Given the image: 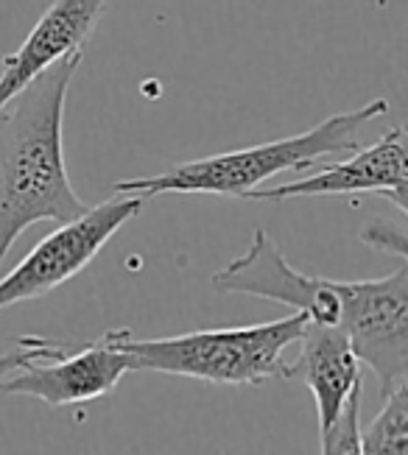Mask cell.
<instances>
[{"label":"cell","instance_id":"cell-1","mask_svg":"<svg viewBox=\"0 0 408 455\" xmlns=\"http://www.w3.org/2000/svg\"><path fill=\"white\" fill-rule=\"evenodd\" d=\"M84 51L68 53L0 109V271L28 227L90 210L65 165V104Z\"/></svg>","mask_w":408,"mask_h":455},{"label":"cell","instance_id":"cell-2","mask_svg":"<svg viewBox=\"0 0 408 455\" xmlns=\"http://www.w3.org/2000/svg\"><path fill=\"white\" fill-rule=\"evenodd\" d=\"M388 112L386 98H375L358 109L324 117L322 124L302 134L280 137L260 146H249L227 154H212L204 160H190L168 168L165 173L138 176L115 182V193L154 199L163 193H207L227 199H246L252 190L280 173L308 171L330 154H349L361 148V132Z\"/></svg>","mask_w":408,"mask_h":455},{"label":"cell","instance_id":"cell-3","mask_svg":"<svg viewBox=\"0 0 408 455\" xmlns=\"http://www.w3.org/2000/svg\"><path fill=\"white\" fill-rule=\"evenodd\" d=\"M305 313L249 327L193 330L168 339H134L118 330V347L132 358V369L177 374L212 386H263L285 378V349L302 339Z\"/></svg>","mask_w":408,"mask_h":455},{"label":"cell","instance_id":"cell-4","mask_svg":"<svg viewBox=\"0 0 408 455\" xmlns=\"http://www.w3.org/2000/svg\"><path fill=\"white\" fill-rule=\"evenodd\" d=\"M140 196H121L90 207L82 219L45 235L9 274L0 276V310L31 302L82 274L99 251L143 210Z\"/></svg>","mask_w":408,"mask_h":455},{"label":"cell","instance_id":"cell-5","mask_svg":"<svg viewBox=\"0 0 408 455\" xmlns=\"http://www.w3.org/2000/svg\"><path fill=\"white\" fill-rule=\"evenodd\" d=\"M341 322L356 358L372 369L380 397L408 383V263L380 280H339Z\"/></svg>","mask_w":408,"mask_h":455},{"label":"cell","instance_id":"cell-6","mask_svg":"<svg viewBox=\"0 0 408 455\" xmlns=\"http://www.w3.org/2000/svg\"><path fill=\"white\" fill-rule=\"evenodd\" d=\"M210 285L219 293H244L288 305L294 313H305L310 324L333 327L341 322L339 280L297 271L266 229L255 232L241 257L212 274Z\"/></svg>","mask_w":408,"mask_h":455},{"label":"cell","instance_id":"cell-7","mask_svg":"<svg viewBox=\"0 0 408 455\" xmlns=\"http://www.w3.org/2000/svg\"><path fill=\"white\" fill-rule=\"evenodd\" d=\"M126 371H132V358L118 347V330H109L99 341H70L56 361L17 369L0 383V391L62 408L104 397L124 380Z\"/></svg>","mask_w":408,"mask_h":455},{"label":"cell","instance_id":"cell-8","mask_svg":"<svg viewBox=\"0 0 408 455\" xmlns=\"http://www.w3.org/2000/svg\"><path fill=\"white\" fill-rule=\"evenodd\" d=\"M386 196L400 212L408 210V168H405V129H388L372 146L358 148L349 160L333 163L302 180L277 188L252 190L249 202H288V199H316V196Z\"/></svg>","mask_w":408,"mask_h":455},{"label":"cell","instance_id":"cell-9","mask_svg":"<svg viewBox=\"0 0 408 455\" xmlns=\"http://www.w3.org/2000/svg\"><path fill=\"white\" fill-rule=\"evenodd\" d=\"M107 0H53L28 31L23 45L4 56L0 70V109L68 53L84 51L87 36L99 26Z\"/></svg>","mask_w":408,"mask_h":455},{"label":"cell","instance_id":"cell-10","mask_svg":"<svg viewBox=\"0 0 408 455\" xmlns=\"http://www.w3.org/2000/svg\"><path fill=\"white\" fill-rule=\"evenodd\" d=\"M297 344L300 355L285 363V378L300 380L314 394L322 433L339 419L347 397L361 386V361L339 324L324 327L308 322Z\"/></svg>","mask_w":408,"mask_h":455},{"label":"cell","instance_id":"cell-11","mask_svg":"<svg viewBox=\"0 0 408 455\" xmlns=\"http://www.w3.org/2000/svg\"><path fill=\"white\" fill-rule=\"evenodd\" d=\"M361 436V455H408V383H400Z\"/></svg>","mask_w":408,"mask_h":455},{"label":"cell","instance_id":"cell-12","mask_svg":"<svg viewBox=\"0 0 408 455\" xmlns=\"http://www.w3.org/2000/svg\"><path fill=\"white\" fill-rule=\"evenodd\" d=\"M361 388H353L339 419L322 430V455H361Z\"/></svg>","mask_w":408,"mask_h":455},{"label":"cell","instance_id":"cell-13","mask_svg":"<svg viewBox=\"0 0 408 455\" xmlns=\"http://www.w3.org/2000/svg\"><path fill=\"white\" fill-rule=\"evenodd\" d=\"M70 341L60 339H40V335H23L17 339V344L9 352H0V383L17 369H23L28 363H43V361H56L62 358Z\"/></svg>","mask_w":408,"mask_h":455},{"label":"cell","instance_id":"cell-14","mask_svg":"<svg viewBox=\"0 0 408 455\" xmlns=\"http://www.w3.org/2000/svg\"><path fill=\"white\" fill-rule=\"evenodd\" d=\"M361 241L366 246H372L378 251L395 254L397 260H405V229L400 224H388V221H372L364 232Z\"/></svg>","mask_w":408,"mask_h":455}]
</instances>
